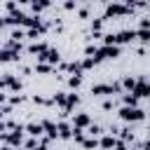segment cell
Wrapping results in <instances>:
<instances>
[{
    "label": "cell",
    "mask_w": 150,
    "mask_h": 150,
    "mask_svg": "<svg viewBox=\"0 0 150 150\" xmlns=\"http://www.w3.org/2000/svg\"><path fill=\"white\" fill-rule=\"evenodd\" d=\"M54 70V66H49V63H40V61H35V73H40V75H49Z\"/></svg>",
    "instance_id": "obj_15"
},
{
    "label": "cell",
    "mask_w": 150,
    "mask_h": 150,
    "mask_svg": "<svg viewBox=\"0 0 150 150\" xmlns=\"http://www.w3.org/2000/svg\"><path fill=\"white\" fill-rule=\"evenodd\" d=\"M136 40V30L134 28H124V30H117L115 33V45L120 47V45H131Z\"/></svg>",
    "instance_id": "obj_4"
},
{
    "label": "cell",
    "mask_w": 150,
    "mask_h": 150,
    "mask_svg": "<svg viewBox=\"0 0 150 150\" xmlns=\"http://www.w3.org/2000/svg\"><path fill=\"white\" fill-rule=\"evenodd\" d=\"M14 9H19V2H14V0H9V2H5V12H7V14H12Z\"/></svg>",
    "instance_id": "obj_22"
},
{
    "label": "cell",
    "mask_w": 150,
    "mask_h": 150,
    "mask_svg": "<svg viewBox=\"0 0 150 150\" xmlns=\"http://www.w3.org/2000/svg\"><path fill=\"white\" fill-rule=\"evenodd\" d=\"M80 84H82V75H70V77H68V87H70V89H77Z\"/></svg>",
    "instance_id": "obj_18"
},
{
    "label": "cell",
    "mask_w": 150,
    "mask_h": 150,
    "mask_svg": "<svg viewBox=\"0 0 150 150\" xmlns=\"http://www.w3.org/2000/svg\"><path fill=\"white\" fill-rule=\"evenodd\" d=\"M80 103V96H77V91H70V94H66V103H63V115H70V110L75 108Z\"/></svg>",
    "instance_id": "obj_8"
},
{
    "label": "cell",
    "mask_w": 150,
    "mask_h": 150,
    "mask_svg": "<svg viewBox=\"0 0 150 150\" xmlns=\"http://www.w3.org/2000/svg\"><path fill=\"white\" fill-rule=\"evenodd\" d=\"M70 138H73L75 143H82V141H84V129H75V127H73V134H70Z\"/></svg>",
    "instance_id": "obj_19"
},
{
    "label": "cell",
    "mask_w": 150,
    "mask_h": 150,
    "mask_svg": "<svg viewBox=\"0 0 150 150\" xmlns=\"http://www.w3.org/2000/svg\"><path fill=\"white\" fill-rule=\"evenodd\" d=\"M89 124H91L89 112H75V115H73V127H75V129H87Z\"/></svg>",
    "instance_id": "obj_7"
},
{
    "label": "cell",
    "mask_w": 150,
    "mask_h": 150,
    "mask_svg": "<svg viewBox=\"0 0 150 150\" xmlns=\"http://www.w3.org/2000/svg\"><path fill=\"white\" fill-rule=\"evenodd\" d=\"M5 101H7V94H5V91H0V105H2Z\"/></svg>",
    "instance_id": "obj_30"
},
{
    "label": "cell",
    "mask_w": 150,
    "mask_h": 150,
    "mask_svg": "<svg viewBox=\"0 0 150 150\" xmlns=\"http://www.w3.org/2000/svg\"><path fill=\"white\" fill-rule=\"evenodd\" d=\"M129 94H134L138 101H141V98H148V96H150V87H148V80H145V77H136V84H134V89H131Z\"/></svg>",
    "instance_id": "obj_3"
},
{
    "label": "cell",
    "mask_w": 150,
    "mask_h": 150,
    "mask_svg": "<svg viewBox=\"0 0 150 150\" xmlns=\"http://www.w3.org/2000/svg\"><path fill=\"white\" fill-rule=\"evenodd\" d=\"M70 134H73V124H68V122H63V120H59L56 122V138H70Z\"/></svg>",
    "instance_id": "obj_9"
},
{
    "label": "cell",
    "mask_w": 150,
    "mask_h": 150,
    "mask_svg": "<svg viewBox=\"0 0 150 150\" xmlns=\"http://www.w3.org/2000/svg\"><path fill=\"white\" fill-rule=\"evenodd\" d=\"M23 145H26V150H33V148H38V138H26V141H23Z\"/></svg>",
    "instance_id": "obj_25"
},
{
    "label": "cell",
    "mask_w": 150,
    "mask_h": 150,
    "mask_svg": "<svg viewBox=\"0 0 150 150\" xmlns=\"http://www.w3.org/2000/svg\"><path fill=\"white\" fill-rule=\"evenodd\" d=\"M91 94H94V96H108V98H110L115 91H112V84H110V82H98V84L91 87Z\"/></svg>",
    "instance_id": "obj_6"
},
{
    "label": "cell",
    "mask_w": 150,
    "mask_h": 150,
    "mask_svg": "<svg viewBox=\"0 0 150 150\" xmlns=\"http://www.w3.org/2000/svg\"><path fill=\"white\" fill-rule=\"evenodd\" d=\"M127 150H138V148H127Z\"/></svg>",
    "instance_id": "obj_32"
},
{
    "label": "cell",
    "mask_w": 150,
    "mask_h": 150,
    "mask_svg": "<svg viewBox=\"0 0 150 150\" xmlns=\"http://www.w3.org/2000/svg\"><path fill=\"white\" fill-rule=\"evenodd\" d=\"M115 143H117V136H112V134H103V136L98 138V148H101V150H112Z\"/></svg>",
    "instance_id": "obj_11"
},
{
    "label": "cell",
    "mask_w": 150,
    "mask_h": 150,
    "mask_svg": "<svg viewBox=\"0 0 150 150\" xmlns=\"http://www.w3.org/2000/svg\"><path fill=\"white\" fill-rule=\"evenodd\" d=\"M80 145H82L84 150H96V148H98V138H84Z\"/></svg>",
    "instance_id": "obj_17"
},
{
    "label": "cell",
    "mask_w": 150,
    "mask_h": 150,
    "mask_svg": "<svg viewBox=\"0 0 150 150\" xmlns=\"http://www.w3.org/2000/svg\"><path fill=\"white\" fill-rule=\"evenodd\" d=\"M54 105H59V108H63V103H66V91H56L52 98H49Z\"/></svg>",
    "instance_id": "obj_16"
},
{
    "label": "cell",
    "mask_w": 150,
    "mask_h": 150,
    "mask_svg": "<svg viewBox=\"0 0 150 150\" xmlns=\"http://www.w3.org/2000/svg\"><path fill=\"white\" fill-rule=\"evenodd\" d=\"M63 9H77V2H73V0L63 2Z\"/></svg>",
    "instance_id": "obj_28"
},
{
    "label": "cell",
    "mask_w": 150,
    "mask_h": 150,
    "mask_svg": "<svg viewBox=\"0 0 150 150\" xmlns=\"http://www.w3.org/2000/svg\"><path fill=\"white\" fill-rule=\"evenodd\" d=\"M47 7H49V2H47V0H40V2L35 0V2H30L33 14H38V16H40V12H42V9H47Z\"/></svg>",
    "instance_id": "obj_14"
},
{
    "label": "cell",
    "mask_w": 150,
    "mask_h": 150,
    "mask_svg": "<svg viewBox=\"0 0 150 150\" xmlns=\"http://www.w3.org/2000/svg\"><path fill=\"white\" fill-rule=\"evenodd\" d=\"M9 103H12V105H16V103H23V96H21V94H12V96H9Z\"/></svg>",
    "instance_id": "obj_26"
},
{
    "label": "cell",
    "mask_w": 150,
    "mask_h": 150,
    "mask_svg": "<svg viewBox=\"0 0 150 150\" xmlns=\"http://www.w3.org/2000/svg\"><path fill=\"white\" fill-rule=\"evenodd\" d=\"M120 54H122V49H120L117 45H112V47H98L96 59H98V61H103V59H117Z\"/></svg>",
    "instance_id": "obj_5"
},
{
    "label": "cell",
    "mask_w": 150,
    "mask_h": 150,
    "mask_svg": "<svg viewBox=\"0 0 150 150\" xmlns=\"http://www.w3.org/2000/svg\"><path fill=\"white\" fill-rule=\"evenodd\" d=\"M122 105L127 108H138V98L134 94H122Z\"/></svg>",
    "instance_id": "obj_13"
},
{
    "label": "cell",
    "mask_w": 150,
    "mask_h": 150,
    "mask_svg": "<svg viewBox=\"0 0 150 150\" xmlns=\"http://www.w3.org/2000/svg\"><path fill=\"white\" fill-rule=\"evenodd\" d=\"M112 105H115V98H112V96H110V98H105V101H103V110H110V108H112Z\"/></svg>",
    "instance_id": "obj_27"
},
{
    "label": "cell",
    "mask_w": 150,
    "mask_h": 150,
    "mask_svg": "<svg viewBox=\"0 0 150 150\" xmlns=\"http://www.w3.org/2000/svg\"><path fill=\"white\" fill-rule=\"evenodd\" d=\"M28 54H42V52H47V42H42V40H35V42H30L28 45V49H26Z\"/></svg>",
    "instance_id": "obj_12"
},
{
    "label": "cell",
    "mask_w": 150,
    "mask_h": 150,
    "mask_svg": "<svg viewBox=\"0 0 150 150\" xmlns=\"http://www.w3.org/2000/svg\"><path fill=\"white\" fill-rule=\"evenodd\" d=\"M131 9L124 5V2H108L105 5V14H103V21L110 19V16H127Z\"/></svg>",
    "instance_id": "obj_2"
},
{
    "label": "cell",
    "mask_w": 150,
    "mask_h": 150,
    "mask_svg": "<svg viewBox=\"0 0 150 150\" xmlns=\"http://www.w3.org/2000/svg\"><path fill=\"white\" fill-rule=\"evenodd\" d=\"M80 16H82V19H87V16H89V9H87V7H82V9H80Z\"/></svg>",
    "instance_id": "obj_29"
},
{
    "label": "cell",
    "mask_w": 150,
    "mask_h": 150,
    "mask_svg": "<svg viewBox=\"0 0 150 150\" xmlns=\"http://www.w3.org/2000/svg\"><path fill=\"white\" fill-rule=\"evenodd\" d=\"M96 52H98L96 45H87V47H84V54H87V56H96Z\"/></svg>",
    "instance_id": "obj_24"
},
{
    "label": "cell",
    "mask_w": 150,
    "mask_h": 150,
    "mask_svg": "<svg viewBox=\"0 0 150 150\" xmlns=\"http://www.w3.org/2000/svg\"><path fill=\"white\" fill-rule=\"evenodd\" d=\"M103 28V19H91V33H101Z\"/></svg>",
    "instance_id": "obj_21"
},
{
    "label": "cell",
    "mask_w": 150,
    "mask_h": 150,
    "mask_svg": "<svg viewBox=\"0 0 150 150\" xmlns=\"http://www.w3.org/2000/svg\"><path fill=\"white\" fill-rule=\"evenodd\" d=\"M84 131H87V134H89V136H91V138H96V136H98V134H101V131H103V129H101V127H98V124H89V127H87V129H84Z\"/></svg>",
    "instance_id": "obj_20"
},
{
    "label": "cell",
    "mask_w": 150,
    "mask_h": 150,
    "mask_svg": "<svg viewBox=\"0 0 150 150\" xmlns=\"http://www.w3.org/2000/svg\"><path fill=\"white\" fill-rule=\"evenodd\" d=\"M117 115H120L122 122H129V124L143 122V120H145V110H143V108H127V105H122Z\"/></svg>",
    "instance_id": "obj_1"
},
{
    "label": "cell",
    "mask_w": 150,
    "mask_h": 150,
    "mask_svg": "<svg viewBox=\"0 0 150 150\" xmlns=\"http://www.w3.org/2000/svg\"><path fill=\"white\" fill-rule=\"evenodd\" d=\"M23 134H28L30 138H40V136H42L40 122H28V124H23Z\"/></svg>",
    "instance_id": "obj_10"
},
{
    "label": "cell",
    "mask_w": 150,
    "mask_h": 150,
    "mask_svg": "<svg viewBox=\"0 0 150 150\" xmlns=\"http://www.w3.org/2000/svg\"><path fill=\"white\" fill-rule=\"evenodd\" d=\"M0 150H14V148H9V145H2V148H0Z\"/></svg>",
    "instance_id": "obj_31"
},
{
    "label": "cell",
    "mask_w": 150,
    "mask_h": 150,
    "mask_svg": "<svg viewBox=\"0 0 150 150\" xmlns=\"http://www.w3.org/2000/svg\"><path fill=\"white\" fill-rule=\"evenodd\" d=\"M136 38H138V40L145 45V42L150 40V33H148V30H136Z\"/></svg>",
    "instance_id": "obj_23"
}]
</instances>
